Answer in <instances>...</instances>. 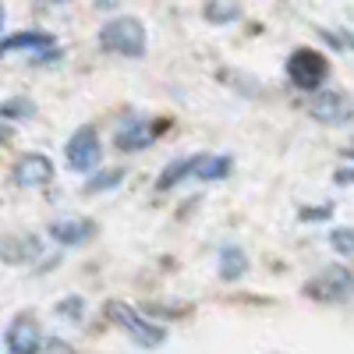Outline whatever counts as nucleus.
<instances>
[{
	"label": "nucleus",
	"mask_w": 354,
	"mask_h": 354,
	"mask_svg": "<svg viewBox=\"0 0 354 354\" xmlns=\"http://www.w3.org/2000/svg\"><path fill=\"white\" fill-rule=\"evenodd\" d=\"M85 312H88V301L82 298V294H64V298L53 305V315L71 322V326H78V322L85 319Z\"/></svg>",
	"instance_id": "obj_19"
},
{
	"label": "nucleus",
	"mask_w": 354,
	"mask_h": 354,
	"mask_svg": "<svg viewBox=\"0 0 354 354\" xmlns=\"http://www.w3.org/2000/svg\"><path fill=\"white\" fill-rule=\"evenodd\" d=\"M0 138H8V131H4V128H0Z\"/></svg>",
	"instance_id": "obj_28"
},
{
	"label": "nucleus",
	"mask_w": 354,
	"mask_h": 354,
	"mask_svg": "<svg viewBox=\"0 0 354 354\" xmlns=\"http://www.w3.org/2000/svg\"><path fill=\"white\" fill-rule=\"evenodd\" d=\"M301 294L315 305H347L354 301V270H347V266H322L301 283Z\"/></svg>",
	"instance_id": "obj_3"
},
{
	"label": "nucleus",
	"mask_w": 354,
	"mask_h": 354,
	"mask_svg": "<svg viewBox=\"0 0 354 354\" xmlns=\"http://www.w3.org/2000/svg\"><path fill=\"white\" fill-rule=\"evenodd\" d=\"M340 36H344V46L354 53V32H351V28H340Z\"/></svg>",
	"instance_id": "obj_25"
},
{
	"label": "nucleus",
	"mask_w": 354,
	"mask_h": 354,
	"mask_svg": "<svg viewBox=\"0 0 354 354\" xmlns=\"http://www.w3.org/2000/svg\"><path fill=\"white\" fill-rule=\"evenodd\" d=\"M103 163V138L93 124H82L71 131V138L64 142V167L71 174H93Z\"/></svg>",
	"instance_id": "obj_7"
},
{
	"label": "nucleus",
	"mask_w": 354,
	"mask_h": 354,
	"mask_svg": "<svg viewBox=\"0 0 354 354\" xmlns=\"http://www.w3.org/2000/svg\"><path fill=\"white\" fill-rule=\"evenodd\" d=\"M57 46V36L46 32V28H21V32H11V36H0V57H36L43 50Z\"/></svg>",
	"instance_id": "obj_12"
},
{
	"label": "nucleus",
	"mask_w": 354,
	"mask_h": 354,
	"mask_svg": "<svg viewBox=\"0 0 354 354\" xmlns=\"http://www.w3.org/2000/svg\"><path fill=\"white\" fill-rule=\"evenodd\" d=\"M230 174H234V156H230V153H198V156H195L192 181L213 185V181H227Z\"/></svg>",
	"instance_id": "obj_14"
},
{
	"label": "nucleus",
	"mask_w": 354,
	"mask_h": 354,
	"mask_svg": "<svg viewBox=\"0 0 354 354\" xmlns=\"http://www.w3.org/2000/svg\"><path fill=\"white\" fill-rule=\"evenodd\" d=\"M103 315L113 322L117 330H124L138 347H163L167 337H170V330L163 326V322H156L153 315H145L142 308H135L128 301H106Z\"/></svg>",
	"instance_id": "obj_2"
},
{
	"label": "nucleus",
	"mask_w": 354,
	"mask_h": 354,
	"mask_svg": "<svg viewBox=\"0 0 354 354\" xmlns=\"http://www.w3.org/2000/svg\"><path fill=\"white\" fill-rule=\"evenodd\" d=\"M195 156L198 153H192V156H177V160H170L160 174H156V181H153V188L163 195V192H174V188H181L185 181H192V174H195Z\"/></svg>",
	"instance_id": "obj_15"
},
{
	"label": "nucleus",
	"mask_w": 354,
	"mask_h": 354,
	"mask_svg": "<svg viewBox=\"0 0 354 354\" xmlns=\"http://www.w3.org/2000/svg\"><path fill=\"white\" fill-rule=\"evenodd\" d=\"M36 103L28 100V96H11L0 103V121H8V124H25V121H32L36 117Z\"/></svg>",
	"instance_id": "obj_18"
},
{
	"label": "nucleus",
	"mask_w": 354,
	"mask_h": 354,
	"mask_svg": "<svg viewBox=\"0 0 354 354\" xmlns=\"http://www.w3.org/2000/svg\"><path fill=\"white\" fill-rule=\"evenodd\" d=\"M163 128H167V121H160V117H128V121H121L113 128L110 142H113L117 153L135 156V153L153 149V145L163 138Z\"/></svg>",
	"instance_id": "obj_5"
},
{
	"label": "nucleus",
	"mask_w": 354,
	"mask_h": 354,
	"mask_svg": "<svg viewBox=\"0 0 354 354\" xmlns=\"http://www.w3.org/2000/svg\"><path fill=\"white\" fill-rule=\"evenodd\" d=\"M43 351H71V344L61 340V337H46V340H43Z\"/></svg>",
	"instance_id": "obj_24"
},
{
	"label": "nucleus",
	"mask_w": 354,
	"mask_h": 354,
	"mask_svg": "<svg viewBox=\"0 0 354 354\" xmlns=\"http://www.w3.org/2000/svg\"><path fill=\"white\" fill-rule=\"evenodd\" d=\"M128 181V167H96L93 174H85V195H106V192H117Z\"/></svg>",
	"instance_id": "obj_16"
},
{
	"label": "nucleus",
	"mask_w": 354,
	"mask_h": 354,
	"mask_svg": "<svg viewBox=\"0 0 354 354\" xmlns=\"http://www.w3.org/2000/svg\"><path fill=\"white\" fill-rule=\"evenodd\" d=\"M53 160L46 153H21L11 167V185L15 188H46L53 181Z\"/></svg>",
	"instance_id": "obj_10"
},
{
	"label": "nucleus",
	"mask_w": 354,
	"mask_h": 354,
	"mask_svg": "<svg viewBox=\"0 0 354 354\" xmlns=\"http://www.w3.org/2000/svg\"><path fill=\"white\" fill-rule=\"evenodd\" d=\"M4 25H8V8H4V0H0V32H4Z\"/></svg>",
	"instance_id": "obj_26"
},
{
	"label": "nucleus",
	"mask_w": 354,
	"mask_h": 354,
	"mask_svg": "<svg viewBox=\"0 0 354 354\" xmlns=\"http://www.w3.org/2000/svg\"><path fill=\"white\" fill-rule=\"evenodd\" d=\"M43 340H46V330L36 322V315H28V312L15 315L4 330V347L11 354H36V351H43Z\"/></svg>",
	"instance_id": "obj_9"
},
{
	"label": "nucleus",
	"mask_w": 354,
	"mask_h": 354,
	"mask_svg": "<svg viewBox=\"0 0 354 354\" xmlns=\"http://www.w3.org/2000/svg\"><path fill=\"white\" fill-rule=\"evenodd\" d=\"M46 4H64V0H46Z\"/></svg>",
	"instance_id": "obj_27"
},
{
	"label": "nucleus",
	"mask_w": 354,
	"mask_h": 354,
	"mask_svg": "<svg viewBox=\"0 0 354 354\" xmlns=\"http://www.w3.org/2000/svg\"><path fill=\"white\" fill-rule=\"evenodd\" d=\"M337 216V205L333 202H315V205H301L298 209V220L301 223H326Z\"/></svg>",
	"instance_id": "obj_20"
},
{
	"label": "nucleus",
	"mask_w": 354,
	"mask_h": 354,
	"mask_svg": "<svg viewBox=\"0 0 354 354\" xmlns=\"http://www.w3.org/2000/svg\"><path fill=\"white\" fill-rule=\"evenodd\" d=\"M319 39L326 43L333 53H347V46H344V36H340V32H333V28H319Z\"/></svg>",
	"instance_id": "obj_22"
},
{
	"label": "nucleus",
	"mask_w": 354,
	"mask_h": 354,
	"mask_svg": "<svg viewBox=\"0 0 354 354\" xmlns=\"http://www.w3.org/2000/svg\"><path fill=\"white\" fill-rule=\"evenodd\" d=\"M248 270H252V259H248V252H245L241 245L227 241V245L216 248V277H220L223 283H238V280H245Z\"/></svg>",
	"instance_id": "obj_13"
},
{
	"label": "nucleus",
	"mask_w": 354,
	"mask_h": 354,
	"mask_svg": "<svg viewBox=\"0 0 354 354\" xmlns=\"http://www.w3.org/2000/svg\"><path fill=\"white\" fill-rule=\"evenodd\" d=\"M0 347H4V344H0Z\"/></svg>",
	"instance_id": "obj_29"
},
{
	"label": "nucleus",
	"mask_w": 354,
	"mask_h": 354,
	"mask_svg": "<svg viewBox=\"0 0 354 354\" xmlns=\"http://www.w3.org/2000/svg\"><path fill=\"white\" fill-rule=\"evenodd\" d=\"M308 117L326 128H340L347 121H354V96L344 93L337 85H322L315 93H308V103H305Z\"/></svg>",
	"instance_id": "obj_6"
},
{
	"label": "nucleus",
	"mask_w": 354,
	"mask_h": 354,
	"mask_svg": "<svg viewBox=\"0 0 354 354\" xmlns=\"http://www.w3.org/2000/svg\"><path fill=\"white\" fill-rule=\"evenodd\" d=\"M330 248L344 259L354 255V227H333L330 230Z\"/></svg>",
	"instance_id": "obj_21"
},
{
	"label": "nucleus",
	"mask_w": 354,
	"mask_h": 354,
	"mask_svg": "<svg viewBox=\"0 0 354 354\" xmlns=\"http://www.w3.org/2000/svg\"><path fill=\"white\" fill-rule=\"evenodd\" d=\"M202 18H205V25H213V28H227L234 21H241V4L238 0H205Z\"/></svg>",
	"instance_id": "obj_17"
},
{
	"label": "nucleus",
	"mask_w": 354,
	"mask_h": 354,
	"mask_svg": "<svg viewBox=\"0 0 354 354\" xmlns=\"http://www.w3.org/2000/svg\"><path fill=\"white\" fill-rule=\"evenodd\" d=\"M43 252L46 245L39 234H4L0 238V262H8V266H36Z\"/></svg>",
	"instance_id": "obj_11"
},
{
	"label": "nucleus",
	"mask_w": 354,
	"mask_h": 354,
	"mask_svg": "<svg viewBox=\"0 0 354 354\" xmlns=\"http://www.w3.org/2000/svg\"><path fill=\"white\" fill-rule=\"evenodd\" d=\"M96 46L110 57H124V61H142L149 50V28L135 15H110L96 28Z\"/></svg>",
	"instance_id": "obj_1"
},
{
	"label": "nucleus",
	"mask_w": 354,
	"mask_h": 354,
	"mask_svg": "<svg viewBox=\"0 0 354 354\" xmlns=\"http://www.w3.org/2000/svg\"><path fill=\"white\" fill-rule=\"evenodd\" d=\"M100 234V223L88 216H57L46 223V238L57 248H85Z\"/></svg>",
	"instance_id": "obj_8"
},
{
	"label": "nucleus",
	"mask_w": 354,
	"mask_h": 354,
	"mask_svg": "<svg viewBox=\"0 0 354 354\" xmlns=\"http://www.w3.org/2000/svg\"><path fill=\"white\" fill-rule=\"evenodd\" d=\"M283 75L290 82V88H298V93H315V88L330 85V61L326 53H319L315 46H298L287 53L283 61Z\"/></svg>",
	"instance_id": "obj_4"
},
{
	"label": "nucleus",
	"mask_w": 354,
	"mask_h": 354,
	"mask_svg": "<svg viewBox=\"0 0 354 354\" xmlns=\"http://www.w3.org/2000/svg\"><path fill=\"white\" fill-rule=\"evenodd\" d=\"M333 185H340V188H351L354 185V160L333 170Z\"/></svg>",
	"instance_id": "obj_23"
}]
</instances>
